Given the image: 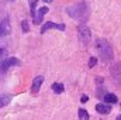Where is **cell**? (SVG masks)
Returning <instances> with one entry per match:
<instances>
[{"mask_svg": "<svg viewBox=\"0 0 121 120\" xmlns=\"http://www.w3.org/2000/svg\"><path fill=\"white\" fill-rule=\"evenodd\" d=\"M97 51H99L100 57L104 61L106 60L107 61L113 60V48H111V45L108 44V41H106V40H103V38L97 40Z\"/></svg>", "mask_w": 121, "mask_h": 120, "instance_id": "1", "label": "cell"}, {"mask_svg": "<svg viewBox=\"0 0 121 120\" xmlns=\"http://www.w3.org/2000/svg\"><path fill=\"white\" fill-rule=\"evenodd\" d=\"M78 32H79V38H80V41L85 44V45H87L89 42H90V31L87 28V26H85V24H80L79 26V28H78Z\"/></svg>", "mask_w": 121, "mask_h": 120, "instance_id": "2", "label": "cell"}, {"mask_svg": "<svg viewBox=\"0 0 121 120\" xmlns=\"http://www.w3.org/2000/svg\"><path fill=\"white\" fill-rule=\"evenodd\" d=\"M20 62L16 60V58H7L6 61H3L1 62V65H0V72H6V71H9V68L10 66H13V65H18Z\"/></svg>", "mask_w": 121, "mask_h": 120, "instance_id": "3", "label": "cell"}, {"mask_svg": "<svg viewBox=\"0 0 121 120\" xmlns=\"http://www.w3.org/2000/svg\"><path fill=\"white\" fill-rule=\"evenodd\" d=\"M111 105V103H110ZM110 105H106V103H97L96 105V110H97V113H100V115H108L110 112H111V106Z\"/></svg>", "mask_w": 121, "mask_h": 120, "instance_id": "4", "label": "cell"}, {"mask_svg": "<svg viewBox=\"0 0 121 120\" xmlns=\"http://www.w3.org/2000/svg\"><path fill=\"white\" fill-rule=\"evenodd\" d=\"M10 31H11L10 23H9V20L6 18V20H3V21L0 23V37H3V35H7V34H10Z\"/></svg>", "mask_w": 121, "mask_h": 120, "instance_id": "5", "label": "cell"}, {"mask_svg": "<svg viewBox=\"0 0 121 120\" xmlns=\"http://www.w3.org/2000/svg\"><path fill=\"white\" fill-rule=\"evenodd\" d=\"M49 28H56V30H65V26H63V24H55V23H51V21H49V23H45V24H44V27L41 28V32L44 34L45 31H47V30H49Z\"/></svg>", "mask_w": 121, "mask_h": 120, "instance_id": "6", "label": "cell"}, {"mask_svg": "<svg viewBox=\"0 0 121 120\" xmlns=\"http://www.w3.org/2000/svg\"><path fill=\"white\" fill-rule=\"evenodd\" d=\"M42 82H44V78H42V76H37V78H34V81H32V86H31L32 93H37V92L39 90L41 85H42Z\"/></svg>", "mask_w": 121, "mask_h": 120, "instance_id": "7", "label": "cell"}, {"mask_svg": "<svg viewBox=\"0 0 121 120\" xmlns=\"http://www.w3.org/2000/svg\"><path fill=\"white\" fill-rule=\"evenodd\" d=\"M47 11H48L47 7H41V9L38 10V13L34 14V21H35V24H39V23L42 21V17L47 14Z\"/></svg>", "mask_w": 121, "mask_h": 120, "instance_id": "8", "label": "cell"}, {"mask_svg": "<svg viewBox=\"0 0 121 120\" xmlns=\"http://www.w3.org/2000/svg\"><path fill=\"white\" fill-rule=\"evenodd\" d=\"M111 75L114 78H121V62H117L111 66Z\"/></svg>", "mask_w": 121, "mask_h": 120, "instance_id": "9", "label": "cell"}, {"mask_svg": "<svg viewBox=\"0 0 121 120\" xmlns=\"http://www.w3.org/2000/svg\"><path fill=\"white\" fill-rule=\"evenodd\" d=\"M104 100L107 102V103H117V96L116 95H113V93H106L104 95Z\"/></svg>", "mask_w": 121, "mask_h": 120, "instance_id": "10", "label": "cell"}, {"mask_svg": "<svg viewBox=\"0 0 121 120\" xmlns=\"http://www.w3.org/2000/svg\"><path fill=\"white\" fill-rule=\"evenodd\" d=\"M52 90H54L56 95H59V93L63 92V85H62V83H54V85H52Z\"/></svg>", "mask_w": 121, "mask_h": 120, "instance_id": "11", "label": "cell"}, {"mask_svg": "<svg viewBox=\"0 0 121 120\" xmlns=\"http://www.w3.org/2000/svg\"><path fill=\"white\" fill-rule=\"evenodd\" d=\"M7 58H9V51L4 50V48H0V64L3 61H6Z\"/></svg>", "mask_w": 121, "mask_h": 120, "instance_id": "12", "label": "cell"}, {"mask_svg": "<svg viewBox=\"0 0 121 120\" xmlns=\"http://www.w3.org/2000/svg\"><path fill=\"white\" fill-rule=\"evenodd\" d=\"M10 96H0V107L1 106H4V105H7L9 102H10Z\"/></svg>", "mask_w": 121, "mask_h": 120, "instance_id": "13", "label": "cell"}, {"mask_svg": "<svg viewBox=\"0 0 121 120\" xmlns=\"http://www.w3.org/2000/svg\"><path fill=\"white\" fill-rule=\"evenodd\" d=\"M78 113H79V117H80V119H89V113H87V112H86V110H83V109H79V112H78Z\"/></svg>", "mask_w": 121, "mask_h": 120, "instance_id": "14", "label": "cell"}, {"mask_svg": "<svg viewBox=\"0 0 121 120\" xmlns=\"http://www.w3.org/2000/svg\"><path fill=\"white\" fill-rule=\"evenodd\" d=\"M35 3H37V0H30V4H31V13L34 14V11H35Z\"/></svg>", "mask_w": 121, "mask_h": 120, "instance_id": "15", "label": "cell"}, {"mask_svg": "<svg viewBox=\"0 0 121 120\" xmlns=\"http://www.w3.org/2000/svg\"><path fill=\"white\" fill-rule=\"evenodd\" d=\"M96 64H97V60H96V58H94V57H91L90 58V62H89V66H93V65H96Z\"/></svg>", "mask_w": 121, "mask_h": 120, "instance_id": "16", "label": "cell"}, {"mask_svg": "<svg viewBox=\"0 0 121 120\" xmlns=\"http://www.w3.org/2000/svg\"><path fill=\"white\" fill-rule=\"evenodd\" d=\"M23 31H28V24H27V21H23Z\"/></svg>", "mask_w": 121, "mask_h": 120, "instance_id": "17", "label": "cell"}, {"mask_svg": "<svg viewBox=\"0 0 121 120\" xmlns=\"http://www.w3.org/2000/svg\"><path fill=\"white\" fill-rule=\"evenodd\" d=\"M87 99H89V97H87V96H86V95H83V96H82V97H80V100H82V102H83V103H86V102H87Z\"/></svg>", "mask_w": 121, "mask_h": 120, "instance_id": "18", "label": "cell"}, {"mask_svg": "<svg viewBox=\"0 0 121 120\" xmlns=\"http://www.w3.org/2000/svg\"><path fill=\"white\" fill-rule=\"evenodd\" d=\"M44 1H47V3H51V1H52V0H44Z\"/></svg>", "mask_w": 121, "mask_h": 120, "instance_id": "19", "label": "cell"}, {"mask_svg": "<svg viewBox=\"0 0 121 120\" xmlns=\"http://www.w3.org/2000/svg\"><path fill=\"white\" fill-rule=\"evenodd\" d=\"M117 119H118V120H121V116H118V117H117Z\"/></svg>", "mask_w": 121, "mask_h": 120, "instance_id": "20", "label": "cell"}]
</instances>
